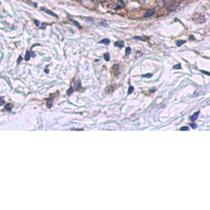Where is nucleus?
<instances>
[{
  "instance_id": "1",
  "label": "nucleus",
  "mask_w": 210,
  "mask_h": 210,
  "mask_svg": "<svg viewBox=\"0 0 210 210\" xmlns=\"http://www.w3.org/2000/svg\"><path fill=\"white\" fill-rule=\"evenodd\" d=\"M42 10H43L44 12H46V13L50 14V16H52V17H55V18H58V16H57V15L55 13H53L52 11H50V10H49V9H46V8H42Z\"/></svg>"
},
{
  "instance_id": "2",
  "label": "nucleus",
  "mask_w": 210,
  "mask_h": 210,
  "mask_svg": "<svg viewBox=\"0 0 210 210\" xmlns=\"http://www.w3.org/2000/svg\"><path fill=\"white\" fill-rule=\"evenodd\" d=\"M154 13H155V10H148V11H147L146 12L144 17H145V18H149V17H152Z\"/></svg>"
},
{
  "instance_id": "3",
  "label": "nucleus",
  "mask_w": 210,
  "mask_h": 210,
  "mask_svg": "<svg viewBox=\"0 0 210 210\" xmlns=\"http://www.w3.org/2000/svg\"><path fill=\"white\" fill-rule=\"evenodd\" d=\"M119 70V64H114V67H113V72L114 73L115 75H118Z\"/></svg>"
},
{
  "instance_id": "4",
  "label": "nucleus",
  "mask_w": 210,
  "mask_h": 210,
  "mask_svg": "<svg viewBox=\"0 0 210 210\" xmlns=\"http://www.w3.org/2000/svg\"><path fill=\"white\" fill-rule=\"evenodd\" d=\"M114 46H116V47H119V48H122V47H124V41H117V42L114 43Z\"/></svg>"
},
{
  "instance_id": "5",
  "label": "nucleus",
  "mask_w": 210,
  "mask_h": 210,
  "mask_svg": "<svg viewBox=\"0 0 210 210\" xmlns=\"http://www.w3.org/2000/svg\"><path fill=\"white\" fill-rule=\"evenodd\" d=\"M199 111H197V112H195V114L192 115L191 116L192 121H195V120L198 119V117H199Z\"/></svg>"
},
{
  "instance_id": "6",
  "label": "nucleus",
  "mask_w": 210,
  "mask_h": 210,
  "mask_svg": "<svg viewBox=\"0 0 210 210\" xmlns=\"http://www.w3.org/2000/svg\"><path fill=\"white\" fill-rule=\"evenodd\" d=\"M71 21H72V22H73V24H74V25L77 27L79 28V29H82V26H81V25H80V24H79V23L77 22V21H75V20H73H73H71Z\"/></svg>"
},
{
  "instance_id": "7",
  "label": "nucleus",
  "mask_w": 210,
  "mask_h": 210,
  "mask_svg": "<svg viewBox=\"0 0 210 210\" xmlns=\"http://www.w3.org/2000/svg\"><path fill=\"white\" fill-rule=\"evenodd\" d=\"M99 43H100V44H106V45H108V44H110V40H109V39H103L102 41H99Z\"/></svg>"
},
{
  "instance_id": "8",
  "label": "nucleus",
  "mask_w": 210,
  "mask_h": 210,
  "mask_svg": "<svg viewBox=\"0 0 210 210\" xmlns=\"http://www.w3.org/2000/svg\"><path fill=\"white\" fill-rule=\"evenodd\" d=\"M110 54H109V53H105V55H104V60H105V61H110Z\"/></svg>"
},
{
  "instance_id": "9",
  "label": "nucleus",
  "mask_w": 210,
  "mask_h": 210,
  "mask_svg": "<svg viewBox=\"0 0 210 210\" xmlns=\"http://www.w3.org/2000/svg\"><path fill=\"white\" fill-rule=\"evenodd\" d=\"M133 90H134V87H133V86H129V90H128V95H130L133 91Z\"/></svg>"
},
{
  "instance_id": "10",
  "label": "nucleus",
  "mask_w": 210,
  "mask_h": 210,
  "mask_svg": "<svg viewBox=\"0 0 210 210\" xmlns=\"http://www.w3.org/2000/svg\"><path fill=\"white\" fill-rule=\"evenodd\" d=\"M47 106H48V108H50L52 106V100L50 98L47 100Z\"/></svg>"
},
{
  "instance_id": "11",
  "label": "nucleus",
  "mask_w": 210,
  "mask_h": 210,
  "mask_svg": "<svg viewBox=\"0 0 210 210\" xmlns=\"http://www.w3.org/2000/svg\"><path fill=\"white\" fill-rule=\"evenodd\" d=\"M185 41H179L176 42V46H181L183 44H185Z\"/></svg>"
},
{
  "instance_id": "12",
  "label": "nucleus",
  "mask_w": 210,
  "mask_h": 210,
  "mask_svg": "<svg viewBox=\"0 0 210 210\" xmlns=\"http://www.w3.org/2000/svg\"><path fill=\"white\" fill-rule=\"evenodd\" d=\"M134 39H135V40H140V41H146V39H147V38H145V37H134Z\"/></svg>"
},
{
  "instance_id": "13",
  "label": "nucleus",
  "mask_w": 210,
  "mask_h": 210,
  "mask_svg": "<svg viewBox=\"0 0 210 210\" xmlns=\"http://www.w3.org/2000/svg\"><path fill=\"white\" fill-rule=\"evenodd\" d=\"M73 91H74V90H73V87H70V88H69V90H68V91H67V93H68L69 95H71V94H72V93H73Z\"/></svg>"
},
{
  "instance_id": "14",
  "label": "nucleus",
  "mask_w": 210,
  "mask_h": 210,
  "mask_svg": "<svg viewBox=\"0 0 210 210\" xmlns=\"http://www.w3.org/2000/svg\"><path fill=\"white\" fill-rule=\"evenodd\" d=\"M174 69H181V64H176V65H175L173 67Z\"/></svg>"
},
{
  "instance_id": "15",
  "label": "nucleus",
  "mask_w": 210,
  "mask_h": 210,
  "mask_svg": "<svg viewBox=\"0 0 210 210\" xmlns=\"http://www.w3.org/2000/svg\"><path fill=\"white\" fill-rule=\"evenodd\" d=\"M130 51H131V48H130V47H127V48H126V51H125L126 55H129V54H130Z\"/></svg>"
},
{
  "instance_id": "16",
  "label": "nucleus",
  "mask_w": 210,
  "mask_h": 210,
  "mask_svg": "<svg viewBox=\"0 0 210 210\" xmlns=\"http://www.w3.org/2000/svg\"><path fill=\"white\" fill-rule=\"evenodd\" d=\"M152 76V73H148V74H144V75H143V78H151Z\"/></svg>"
},
{
  "instance_id": "17",
  "label": "nucleus",
  "mask_w": 210,
  "mask_h": 210,
  "mask_svg": "<svg viewBox=\"0 0 210 210\" xmlns=\"http://www.w3.org/2000/svg\"><path fill=\"white\" fill-rule=\"evenodd\" d=\"M30 57H31V54L29 52H27V55H26V60H30Z\"/></svg>"
},
{
  "instance_id": "18",
  "label": "nucleus",
  "mask_w": 210,
  "mask_h": 210,
  "mask_svg": "<svg viewBox=\"0 0 210 210\" xmlns=\"http://www.w3.org/2000/svg\"><path fill=\"white\" fill-rule=\"evenodd\" d=\"M80 87H81V82H80V81H78V82H77V89L79 90Z\"/></svg>"
},
{
  "instance_id": "19",
  "label": "nucleus",
  "mask_w": 210,
  "mask_h": 210,
  "mask_svg": "<svg viewBox=\"0 0 210 210\" xmlns=\"http://www.w3.org/2000/svg\"><path fill=\"white\" fill-rule=\"evenodd\" d=\"M183 130L188 131V130H189V128H188V127H181V131H183Z\"/></svg>"
},
{
  "instance_id": "20",
  "label": "nucleus",
  "mask_w": 210,
  "mask_h": 210,
  "mask_svg": "<svg viewBox=\"0 0 210 210\" xmlns=\"http://www.w3.org/2000/svg\"><path fill=\"white\" fill-rule=\"evenodd\" d=\"M191 126L193 127V129H196L197 128V124H195V123L191 124Z\"/></svg>"
},
{
  "instance_id": "21",
  "label": "nucleus",
  "mask_w": 210,
  "mask_h": 210,
  "mask_svg": "<svg viewBox=\"0 0 210 210\" xmlns=\"http://www.w3.org/2000/svg\"><path fill=\"white\" fill-rule=\"evenodd\" d=\"M201 72H202V73H204V74H207V75H209V74H210V73H209V72H205V71H204V70H201Z\"/></svg>"
},
{
  "instance_id": "22",
  "label": "nucleus",
  "mask_w": 210,
  "mask_h": 210,
  "mask_svg": "<svg viewBox=\"0 0 210 210\" xmlns=\"http://www.w3.org/2000/svg\"><path fill=\"white\" fill-rule=\"evenodd\" d=\"M35 23H36V25H37V26H38V25H39V22H37V20H35Z\"/></svg>"
}]
</instances>
